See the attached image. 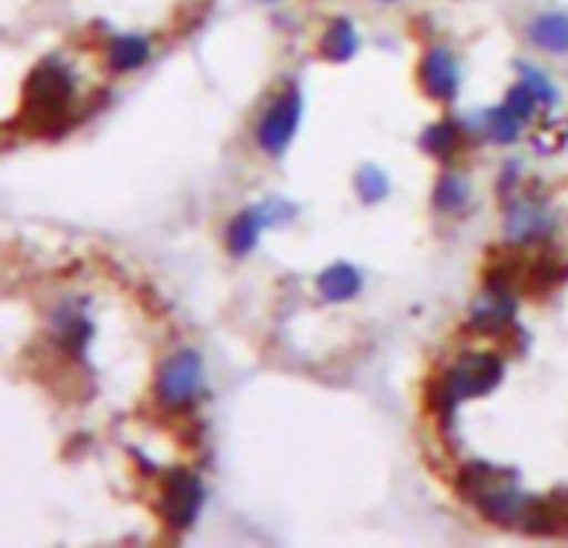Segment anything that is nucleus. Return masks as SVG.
Returning <instances> with one entry per match:
<instances>
[{
  "instance_id": "obj_15",
  "label": "nucleus",
  "mask_w": 568,
  "mask_h": 548,
  "mask_svg": "<svg viewBox=\"0 0 568 548\" xmlns=\"http://www.w3.org/2000/svg\"><path fill=\"white\" fill-rule=\"evenodd\" d=\"M521 128H525V124H521L505 104L488 108V111L481 114V131H485V138H488L491 144H498V148L515 144V141L521 138Z\"/></svg>"
},
{
  "instance_id": "obj_7",
  "label": "nucleus",
  "mask_w": 568,
  "mask_h": 548,
  "mask_svg": "<svg viewBox=\"0 0 568 548\" xmlns=\"http://www.w3.org/2000/svg\"><path fill=\"white\" fill-rule=\"evenodd\" d=\"M525 41L551 58H568V11H541L525 24Z\"/></svg>"
},
{
  "instance_id": "obj_5",
  "label": "nucleus",
  "mask_w": 568,
  "mask_h": 548,
  "mask_svg": "<svg viewBox=\"0 0 568 548\" xmlns=\"http://www.w3.org/2000/svg\"><path fill=\"white\" fill-rule=\"evenodd\" d=\"M204 505V485L194 471H184V468H174L168 471L164 478V495H161V508H164V518L174 531H184L194 525L197 511Z\"/></svg>"
},
{
  "instance_id": "obj_14",
  "label": "nucleus",
  "mask_w": 568,
  "mask_h": 548,
  "mask_svg": "<svg viewBox=\"0 0 568 548\" xmlns=\"http://www.w3.org/2000/svg\"><path fill=\"white\" fill-rule=\"evenodd\" d=\"M432 204L442 214H455L468 204V181L458 171H442L432 187Z\"/></svg>"
},
{
  "instance_id": "obj_9",
  "label": "nucleus",
  "mask_w": 568,
  "mask_h": 548,
  "mask_svg": "<svg viewBox=\"0 0 568 548\" xmlns=\"http://www.w3.org/2000/svg\"><path fill=\"white\" fill-rule=\"evenodd\" d=\"M264 227H271V224H267V217H264L261 204L237 211V214L227 221V231H224V244H227V251H231L234 257H247V254L261 244Z\"/></svg>"
},
{
  "instance_id": "obj_8",
  "label": "nucleus",
  "mask_w": 568,
  "mask_h": 548,
  "mask_svg": "<svg viewBox=\"0 0 568 548\" xmlns=\"http://www.w3.org/2000/svg\"><path fill=\"white\" fill-rule=\"evenodd\" d=\"M318 295H322V302L325 305H345V302H352V298H358L362 295V288H365V274H362V267L358 264H352V261H335V264H328L322 274H318Z\"/></svg>"
},
{
  "instance_id": "obj_16",
  "label": "nucleus",
  "mask_w": 568,
  "mask_h": 548,
  "mask_svg": "<svg viewBox=\"0 0 568 548\" xmlns=\"http://www.w3.org/2000/svg\"><path fill=\"white\" fill-rule=\"evenodd\" d=\"M515 71H518V81H521V84L538 98V104H541V108H558L561 94H558L555 81H551L541 68H531L528 61H515Z\"/></svg>"
},
{
  "instance_id": "obj_4",
  "label": "nucleus",
  "mask_w": 568,
  "mask_h": 548,
  "mask_svg": "<svg viewBox=\"0 0 568 548\" xmlns=\"http://www.w3.org/2000/svg\"><path fill=\"white\" fill-rule=\"evenodd\" d=\"M158 402L171 412H181V408H191L201 392H204V362L197 352L184 348L178 355H171L161 372H158Z\"/></svg>"
},
{
  "instance_id": "obj_20",
  "label": "nucleus",
  "mask_w": 568,
  "mask_h": 548,
  "mask_svg": "<svg viewBox=\"0 0 568 548\" xmlns=\"http://www.w3.org/2000/svg\"><path fill=\"white\" fill-rule=\"evenodd\" d=\"M261 4H281V0H261Z\"/></svg>"
},
{
  "instance_id": "obj_1",
  "label": "nucleus",
  "mask_w": 568,
  "mask_h": 548,
  "mask_svg": "<svg viewBox=\"0 0 568 548\" xmlns=\"http://www.w3.org/2000/svg\"><path fill=\"white\" fill-rule=\"evenodd\" d=\"M505 378V365L491 352L478 355H462L458 365H452L435 385H432V405L442 418H448L458 405L491 395Z\"/></svg>"
},
{
  "instance_id": "obj_17",
  "label": "nucleus",
  "mask_w": 568,
  "mask_h": 548,
  "mask_svg": "<svg viewBox=\"0 0 568 548\" xmlns=\"http://www.w3.org/2000/svg\"><path fill=\"white\" fill-rule=\"evenodd\" d=\"M355 191H358V197H362L365 204H378V201H385V197H388L392 181H388V174H385L382 168H375V164H362V168H358V174H355Z\"/></svg>"
},
{
  "instance_id": "obj_2",
  "label": "nucleus",
  "mask_w": 568,
  "mask_h": 548,
  "mask_svg": "<svg viewBox=\"0 0 568 548\" xmlns=\"http://www.w3.org/2000/svg\"><path fill=\"white\" fill-rule=\"evenodd\" d=\"M302 111H305L302 88L295 81H288V84H284V91L261 111V118L254 124V141H257L261 154H267V158L288 154L295 134L302 128Z\"/></svg>"
},
{
  "instance_id": "obj_21",
  "label": "nucleus",
  "mask_w": 568,
  "mask_h": 548,
  "mask_svg": "<svg viewBox=\"0 0 568 548\" xmlns=\"http://www.w3.org/2000/svg\"><path fill=\"white\" fill-rule=\"evenodd\" d=\"M382 4H398V0H382Z\"/></svg>"
},
{
  "instance_id": "obj_10",
  "label": "nucleus",
  "mask_w": 568,
  "mask_h": 548,
  "mask_svg": "<svg viewBox=\"0 0 568 548\" xmlns=\"http://www.w3.org/2000/svg\"><path fill=\"white\" fill-rule=\"evenodd\" d=\"M358 48H362L358 28H355L348 18H335V21L325 28L322 41H318V54H322L328 64H348V61L358 54Z\"/></svg>"
},
{
  "instance_id": "obj_13",
  "label": "nucleus",
  "mask_w": 568,
  "mask_h": 548,
  "mask_svg": "<svg viewBox=\"0 0 568 548\" xmlns=\"http://www.w3.org/2000/svg\"><path fill=\"white\" fill-rule=\"evenodd\" d=\"M458 148H462V131H458L455 121H435L422 134V151L428 158L442 161V164H448L458 154Z\"/></svg>"
},
{
  "instance_id": "obj_6",
  "label": "nucleus",
  "mask_w": 568,
  "mask_h": 548,
  "mask_svg": "<svg viewBox=\"0 0 568 548\" xmlns=\"http://www.w3.org/2000/svg\"><path fill=\"white\" fill-rule=\"evenodd\" d=\"M418 81L432 101L452 104L458 98V84H462V68H458L455 51L445 44H432L418 64Z\"/></svg>"
},
{
  "instance_id": "obj_18",
  "label": "nucleus",
  "mask_w": 568,
  "mask_h": 548,
  "mask_svg": "<svg viewBox=\"0 0 568 548\" xmlns=\"http://www.w3.org/2000/svg\"><path fill=\"white\" fill-rule=\"evenodd\" d=\"M501 104H505V108H508L521 124H528V121L535 118V111L541 108V104H538V98H535L521 81L508 88V94H505V101H501Z\"/></svg>"
},
{
  "instance_id": "obj_12",
  "label": "nucleus",
  "mask_w": 568,
  "mask_h": 548,
  "mask_svg": "<svg viewBox=\"0 0 568 548\" xmlns=\"http://www.w3.org/2000/svg\"><path fill=\"white\" fill-rule=\"evenodd\" d=\"M148 58H151V41L144 34H118L108 44V64L118 74H128V71L144 68Z\"/></svg>"
},
{
  "instance_id": "obj_3",
  "label": "nucleus",
  "mask_w": 568,
  "mask_h": 548,
  "mask_svg": "<svg viewBox=\"0 0 568 548\" xmlns=\"http://www.w3.org/2000/svg\"><path fill=\"white\" fill-rule=\"evenodd\" d=\"M74 98V81L71 74L58 64V61H48L41 64L31 81H28V118L41 128V131H54L51 121H61L68 118V104Z\"/></svg>"
},
{
  "instance_id": "obj_11",
  "label": "nucleus",
  "mask_w": 568,
  "mask_h": 548,
  "mask_svg": "<svg viewBox=\"0 0 568 548\" xmlns=\"http://www.w3.org/2000/svg\"><path fill=\"white\" fill-rule=\"evenodd\" d=\"M548 227H551V224H548V214H545L535 201H518V204L508 211V224H505L508 237L518 241V244H531V241L545 237Z\"/></svg>"
},
{
  "instance_id": "obj_19",
  "label": "nucleus",
  "mask_w": 568,
  "mask_h": 548,
  "mask_svg": "<svg viewBox=\"0 0 568 548\" xmlns=\"http://www.w3.org/2000/svg\"><path fill=\"white\" fill-rule=\"evenodd\" d=\"M261 211H264V217H267L271 227H274V224H288V221L298 214V207H295L292 201H284V197H267V201L261 204Z\"/></svg>"
}]
</instances>
